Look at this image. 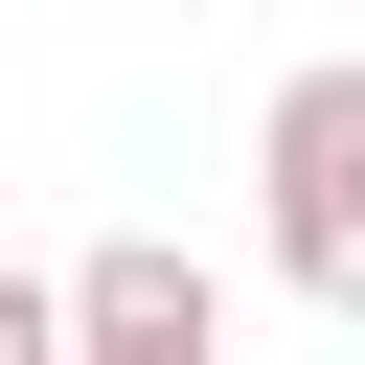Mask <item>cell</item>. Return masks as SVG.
Returning <instances> with one entry per match:
<instances>
[{
	"mask_svg": "<svg viewBox=\"0 0 365 365\" xmlns=\"http://www.w3.org/2000/svg\"><path fill=\"white\" fill-rule=\"evenodd\" d=\"M0 365H68V297L46 274H0Z\"/></svg>",
	"mask_w": 365,
	"mask_h": 365,
	"instance_id": "cell-3",
	"label": "cell"
},
{
	"mask_svg": "<svg viewBox=\"0 0 365 365\" xmlns=\"http://www.w3.org/2000/svg\"><path fill=\"white\" fill-rule=\"evenodd\" d=\"M251 228H274V274H297L319 319H365V46H342V68H274V114H251Z\"/></svg>",
	"mask_w": 365,
	"mask_h": 365,
	"instance_id": "cell-1",
	"label": "cell"
},
{
	"mask_svg": "<svg viewBox=\"0 0 365 365\" xmlns=\"http://www.w3.org/2000/svg\"><path fill=\"white\" fill-rule=\"evenodd\" d=\"M68 297V365H228V297H205V251H160V228H114L91 274H46Z\"/></svg>",
	"mask_w": 365,
	"mask_h": 365,
	"instance_id": "cell-2",
	"label": "cell"
}]
</instances>
